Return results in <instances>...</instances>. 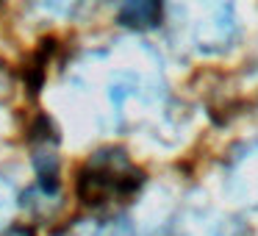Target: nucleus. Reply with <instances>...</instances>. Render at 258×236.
Wrapping results in <instances>:
<instances>
[{"instance_id": "nucleus-1", "label": "nucleus", "mask_w": 258, "mask_h": 236, "mask_svg": "<svg viewBox=\"0 0 258 236\" xmlns=\"http://www.w3.org/2000/svg\"><path fill=\"white\" fill-rule=\"evenodd\" d=\"M100 95L106 117L117 131H139L169 117V89L161 64L145 47L97 53Z\"/></svg>"}, {"instance_id": "nucleus-2", "label": "nucleus", "mask_w": 258, "mask_h": 236, "mask_svg": "<svg viewBox=\"0 0 258 236\" xmlns=\"http://www.w3.org/2000/svg\"><path fill=\"white\" fill-rule=\"evenodd\" d=\"M172 39L195 56H219L239 36V0H161Z\"/></svg>"}, {"instance_id": "nucleus-3", "label": "nucleus", "mask_w": 258, "mask_h": 236, "mask_svg": "<svg viewBox=\"0 0 258 236\" xmlns=\"http://www.w3.org/2000/svg\"><path fill=\"white\" fill-rule=\"evenodd\" d=\"M142 186V172L122 150H100L78 172V197L86 206H111L134 197Z\"/></svg>"}, {"instance_id": "nucleus-4", "label": "nucleus", "mask_w": 258, "mask_h": 236, "mask_svg": "<svg viewBox=\"0 0 258 236\" xmlns=\"http://www.w3.org/2000/svg\"><path fill=\"white\" fill-rule=\"evenodd\" d=\"M225 189L236 206L258 217V142L233 150L225 169Z\"/></svg>"}, {"instance_id": "nucleus-5", "label": "nucleus", "mask_w": 258, "mask_h": 236, "mask_svg": "<svg viewBox=\"0 0 258 236\" xmlns=\"http://www.w3.org/2000/svg\"><path fill=\"white\" fill-rule=\"evenodd\" d=\"M111 6L128 25H153L161 14V0H111Z\"/></svg>"}, {"instance_id": "nucleus-6", "label": "nucleus", "mask_w": 258, "mask_h": 236, "mask_svg": "<svg viewBox=\"0 0 258 236\" xmlns=\"http://www.w3.org/2000/svg\"><path fill=\"white\" fill-rule=\"evenodd\" d=\"M180 236H239L236 225H230V219H225L217 211H203L189 217V222L183 225V233Z\"/></svg>"}, {"instance_id": "nucleus-7", "label": "nucleus", "mask_w": 258, "mask_h": 236, "mask_svg": "<svg viewBox=\"0 0 258 236\" xmlns=\"http://www.w3.org/2000/svg\"><path fill=\"white\" fill-rule=\"evenodd\" d=\"M28 3L42 14V17L64 20V17H73V14L81 9L84 0H28Z\"/></svg>"}, {"instance_id": "nucleus-8", "label": "nucleus", "mask_w": 258, "mask_h": 236, "mask_svg": "<svg viewBox=\"0 0 258 236\" xmlns=\"http://www.w3.org/2000/svg\"><path fill=\"white\" fill-rule=\"evenodd\" d=\"M75 236H142V233H136L125 222H106V225H92L86 230H78Z\"/></svg>"}, {"instance_id": "nucleus-9", "label": "nucleus", "mask_w": 258, "mask_h": 236, "mask_svg": "<svg viewBox=\"0 0 258 236\" xmlns=\"http://www.w3.org/2000/svg\"><path fill=\"white\" fill-rule=\"evenodd\" d=\"M17 208V192L9 178H0V225H6V219Z\"/></svg>"}, {"instance_id": "nucleus-10", "label": "nucleus", "mask_w": 258, "mask_h": 236, "mask_svg": "<svg viewBox=\"0 0 258 236\" xmlns=\"http://www.w3.org/2000/svg\"><path fill=\"white\" fill-rule=\"evenodd\" d=\"M0 236H34V230L31 228H9L6 233H0Z\"/></svg>"}]
</instances>
